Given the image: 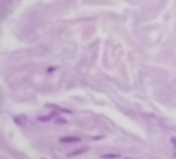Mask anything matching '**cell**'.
<instances>
[{
    "label": "cell",
    "instance_id": "1",
    "mask_svg": "<svg viewBox=\"0 0 176 159\" xmlns=\"http://www.w3.org/2000/svg\"><path fill=\"white\" fill-rule=\"evenodd\" d=\"M63 142H79V138H63Z\"/></svg>",
    "mask_w": 176,
    "mask_h": 159
}]
</instances>
